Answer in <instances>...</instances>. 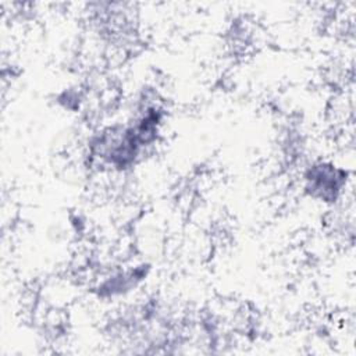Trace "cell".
Wrapping results in <instances>:
<instances>
[{"instance_id":"obj_1","label":"cell","mask_w":356,"mask_h":356,"mask_svg":"<svg viewBox=\"0 0 356 356\" xmlns=\"http://www.w3.org/2000/svg\"><path fill=\"white\" fill-rule=\"evenodd\" d=\"M346 185V172L332 164H316L306 174V191L324 202H337Z\"/></svg>"}]
</instances>
